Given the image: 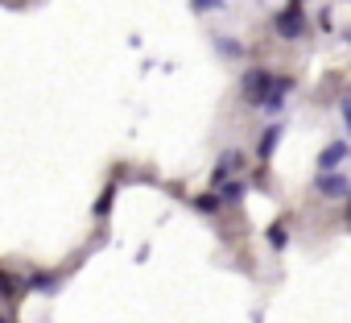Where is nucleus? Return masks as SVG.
I'll list each match as a JSON object with an SVG mask.
<instances>
[{
	"instance_id": "obj_14",
	"label": "nucleus",
	"mask_w": 351,
	"mask_h": 323,
	"mask_svg": "<svg viewBox=\"0 0 351 323\" xmlns=\"http://www.w3.org/2000/svg\"><path fill=\"white\" fill-rule=\"evenodd\" d=\"M9 294H17V278L0 269V298H9Z\"/></svg>"
},
{
	"instance_id": "obj_6",
	"label": "nucleus",
	"mask_w": 351,
	"mask_h": 323,
	"mask_svg": "<svg viewBox=\"0 0 351 323\" xmlns=\"http://www.w3.org/2000/svg\"><path fill=\"white\" fill-rule=\"evenodd\" d=\"M293 91V79L289 75H277V83H273V91H269V100L261 104V112L265 116H281L285 112V96Z\"/></svg>"
},
{
	"instance_id": "obj_18",
	"label": "nucleus",
	"mask_w": 351,
	"mask_h": 323,
	"mask_svg": "<svg viewBox=\"0 0 351 323\" xmlns=\"http://www.w3.org/2000/svg\"><path fill=\"white\" fill-rule=\"evenodd\" d=\"M0 323H13V319H9V315H0Z\"/></svg>"
},
{
	"instance_id": "obj_9",
	"label": "nucleus",
	"mask_w": 351,
	"mask_h": 323,
	"mask_svg": "<svg viewBox=\"0 0 351 323\" xmlns=\"http://www.w3.org/2000/svg\"><path fill=\"white\" fill-rule=\"evenodd\" d=\"M285 245H289V228H285V224L277 220V224L269 228V249H273V253H281Z\"/></svg>"
},
{
	"instance_id": "obj_8",
	"label": "nucleus",
	"mask_w": 351,
	"mask_h": 323,
	"mask_svg": "<svg viewBox=\"0 0 351 323\" xmlns=\"http://www.w3.org/2000/svg\"><path fill=\"white\" fill-rule=\"evenodd\" d=\"M277 141H281V124H269V129L261 133V141H256V157H261V162H269V157H273V149H277Z\"/></svg>"
},
{
	"instance_id": "obj_11",
	"label": "nucleus",
	"mask_w": 351,
	"mask_h": 323,
	"mask_svg": "<svg viewBox=\"0 0 351 323\" xmlns=\"http://www.w3.org/2000/svg\"><path fill=\"white\" fill-rule=\"evenodd\" d=\"M195 208H199L203 216H215V212L223 208V199H219V191H211V195H199V199H195Z\"/></svg>"
},
{
	"instance_id": "obj_2",
	"label": "nucleus",
	"mask_w": 351,
	"mask_h": 323,
	"mask_svg": "<svg viewBox=\"0 0 351 323\" xmlns=\"http://www.w3.org/2000/svg\"><path fill=\"white\" fill-rule=\"evenodd\" d=\"M273 83H277V75H273V71H265V67H248V71H244V79H240V96H244L252 108H261V104L269 100Z\"/></svg>"
},
{
	"instance_id": "obj_3",
	"label": "nucleus",
	"mask_w": 351,
	"mask_h": 323,
	"mask_svg": "<svg viewBox=\"0 0 351 323\" xmlns=\"http://www.w3.org/2000/svg\"><path fill=\"white\" fill-rule=\"evenodd\" d=\"M314 191L322 199H351V179L343 170H330V175H314Z\"/></svg>"
},
{
	"instance_id": "obj_5",
	"label": "nucleus",
	"mask_w": 351,
	"mask_h": 323,
	"mask_svg": "<svg viewBox=\"0 0 351 323\" xmlns=\"http://www.w3.org/2000/svg\"><path fill=\"white\" fill-rule=\"evenodd\" d=\"M347 157H351V145H347V141H330V145L318 153V175H330V170H339Z\"/></svg>"
},
{
	"instance_id": "obj_1",
	"label": "nucleus",
	"mask_w": 351,
	"mask_h": 323,
	"mask_svg": "<svg viewBox=\"0 0 351 323\" xmlns=\"http://www.w3.org/2000/svg\"><path fill=\"white\" fill-rule=\"evenodd\" d=\"M273 34L285 38V42H302L306 38V9H302V0H289V5L273 17Z\"/></svg>"
},
{
	"instance_id": "obj_16",
	"label": "nucleus",
	"mask_w": 351,
	"mask_h": 323,
	"mask_svg": "<svg viewBox=\"0 0 351 323\" xmlns=\"http://www.w3.org/2000/svg\"><path fill=\"white\" fill-rule=\"evenodd\" d=\"M339 116H343V124H347V129H351V96H347V100H343V104H339Z\"/></svg>"
},
{
	"instance_id": "obj_17",
	"label": "nucleus",
	"mask_w": 351,
	"mask_h": 323,
	"mask_svg": "<svg viewBox=\"0 0 351 323\" xmlns=\"http://www.w3.org/2000/svg\"><path fill=\"white\" fill-rule=\"evenodd\" d=\"M343 216H347V224H351V203H347V212H343Z\"/></svg>"
},
{
	"instance_id": "obj_12",
	"label": "nucleus",
	"mask_w": 351,
	"mask_h": 323,
	"mask_svg": "<svg viewBox=\"0 0 351 323\" xmlns=\"http://www.w3.org/2000/svg\"><path fill=\"white\" fill-rule=\"evenodd\" d=\"M215 46H219V54H228V58H240V54H244V46H240L236 38H215Z\"/></svg>"
},
{
	"instance_id": "obj_10",
	"label": "nucleus",
	"mask_w": 351,
	"mask_h": 323,
	"mask_svg": "<svg viewBox=\"0 0 351 323\" xmlns=\"http://www.w3.org/2000/svg\"><path fill=\"white\" fill-rule=\"evenodd\" d=\"M219 199H223V203H240V199H244V183H240V179L223 183V187H219Z\"/></svg>"
},
{
	"instance_id": "obj_13",
	"label": "nucleus",
	"mask_w": 351,
	"mask_h": 323,
	"mask_svg": "<svg viewBox=\"0 0 351 323\" xmlns=\"http://www.w3.org/2000/svg\"><path fill=\"white\" fill-rule=\"evenodd\" d=\"M191 9H195V13H219L223 0H191Z\"/></svg>"
},
{
	"instance_id": "obj_7",
	"label": "nucleus",
	"mask_w": 351,
	"mask_h": 323,
	"mask_svg": "<svg viewBox=\"0 0 351 323\" xmlns=\"http://www.w3.org/2000/svg\"><path fill=\"white\" fill-rule=\"evenodd\" d=\"M25 286H29V290H42V294H54V290L62 286V274L38 269V274H29V278H25Z\"/></svg>"
},
{
	"instance_id": "obj_4",
	"label": "nucleus",
	"mask_w": 351,
	"mask_h": 323,
	"mask_svg": "<svg viewBox=\"0 0 351 323\" xmlns=\"http://www.w3.org/2000/svg\"><path fill=\"white\" fill-rule=\"evenodd\" d=\"M240 166H244V153H240V149H223V157L215 162V170H211V183H215V187L232 183V179L240 175Z\"/></svg>"
},
{
	"instance_id": "obj_15",
	"label": "nucleus",
	"mask_w": 351,
	"mask_h": 323,
	"mask_svg": "<svg viewBox=\"0 0 351 323\" xmlns=\"http://www.w3.org/2000/svg\"><path fill=\"white\" fill-rule=\"evenodd\" d=\"M112 195H116V191H112V187H108V191H104V195H99V199H95V216H99V220H104V216H108V212H112Z\"/></svg>"
}]
</instances>
